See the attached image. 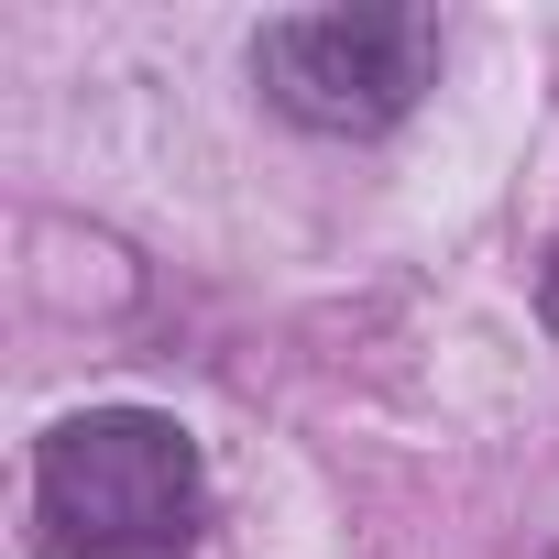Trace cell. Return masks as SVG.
<instances>
[{
	"label": "cell",
	"mask_w": 559,
	"mask_h": 559,
	"mask_svg": "<svg viewBox=\"0 0 559 559\" xmlns=\"http://www.w3.org/2000/svg\"><path fill=\"white\" fill-rule=\"evenodd\" d=\"M537 319H548V341H559V241H548V263H537Z\"/></svg>",
	"instance_id": "obj_3"
},
{
	"label": "cell",
	"mask_w": 559,
	"mask_h": 559,
	"mask_svg": "<svg viewBox=\"0 0 559 559\" xmlns=\"http://www.w3.org/2000/svg\"><path fill=\"white\" fill-rule=\"evenodd\" d=\"M252 78L286 121L362 143L406 121L417 88L439 78V23L428 12H274L252 34Z\"/></svg>",
	"instance_id": "obj_2"
},
{
	"label": "cell",
	"mask_w": 559,
	"mask_h": 559,
	"mask_svg": "<svg viewBox=\"0 0 559 559\" xmlns=\"http://www.w3.org/2000/svg\"><path fill=\"white\" fill-rule=\"evenodd\" d=\"M34 515L67 559H187L209 515L198 439L154 406H88L34 450Z\"/></svg>",
	"instance_id": "obj_1"
}]
</instances>
